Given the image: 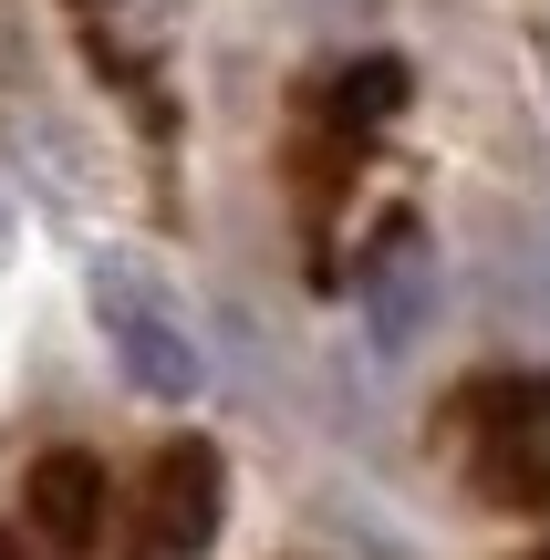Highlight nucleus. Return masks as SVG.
<instances>
[{
  "mask_svg": "<svg viewBox=\"0 0 550 560\" xmlns=\"http://www.w3.org/2000/svg\"><path fill=\"white\" fill-rule=\"evenodd\" d=\"M219 509H229V478H219V446H198V436L156 446V467H145V499H136L145 540H156L166 560H198L208 540H219Z\"/></svg>",
  "mask_w": 550,
  "mask_h": 560,
  "instance_id": "2",
  "label": "nucleus"
},
{
  "mask_svg": "<svg viewBox=\"0 0 550 560\" xmlns=\"http://www.w3.org/2000/svg\"><path fill=\"white\" fill-rule=\"evenodd\" d=\"M457 416H468V478L499 509H550V374H489Z\"/></svg>",
  "mask_w": 550,
  "mask_h": 560,
  "instance_id": "1",
  "label": "nucleus"
},
{
  "mask_svg": "<svg viewBox=\"0 0 550 560\" xmlns=\"http://www.w3.org/2000/svg\"><path fill=\"white\" fill-rule=\"evenodd\" d=\"M104 322H115V353L136 363V384H156V395H187V384H198V363H187V342L166 332V312L156 301H104Z\"/></svg>",
  "mask_w": 550,
  "mask_h": 560,
  "instance_id": "4",
  "label": "nucleus"
},
{
  "mask_svg": "<svg viewBox=\"0 0 550 560\" xmlns=\"http://www.w3.org/2000/svg\"><path fill=\"white\" fill-rule=\"evenodd\" d=\"M32 529H42L52 550H94V540H104V467L73 457V446L42 457V467H32Z\"/></svg>",
  "mask_w": 550,
  "mask_h": 560,
  "instance_id": "3",
  "label": "nucleus"
},
{
  "mask_svg": "<svg viewBox=\"0 0 550 560\" xmlns=\"http://www.w3.org/2000/svg\"><path fill=\"white\" fill-rule=\"evenodd\" d=\"M406 104V62H385V52H364L343 83H332V104H323V136H332V156H353V145L374 136V125Z\"/></svg>",
  "mask_w": 550,
  "mask_h": 560,
  "instance_id": "5",
  "label": "nucleus"
}]
</instances>
